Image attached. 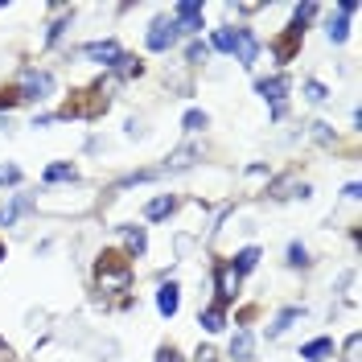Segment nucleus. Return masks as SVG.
<instances>
[{
    "instance_id": "obj_10",
    "label": "nucleus",
    "mask_w": 362,
    "mask_h": 362,
    "mask_svg": "<svg viewBox=\"0 0 362 362\" xmlns=\"http://www.w3.org/2000/svg\"><path fill=\"white\" fill-rule=\"evenodd\" d=\"M21 210H29V198H25V194H17L13 202H8L4 210H0V226H13V223H17V214H21Z\"/></svg>"
},
{
    "instance_id": "obj_5",
    "label": "nucleus",
    "mask_w": 362,
    "mask_h": 362,
    "mask_svg": "<svg viewBox=\"0 0 362 362\" xmlns=\"http://www.w3.org/2000/svg\"><path fill=\"white\" fill-rule=\"evenodd\" d=\"M49 87H54V78H49V74H37V70H29V74H25L21 99H45V95H49Z\"/></svg>"
},
{
    "instance_id": "obj_17",
    "label": "nucleus",
    "mask_w": 362,
    "mask_h": 362,
    "mask_svg": "<svg viewBox=\"0 0 362 362\" xmlns=\"http://www.w3.org/2000/svg\"><path fill=\"white\" fill-rule=\"evenodd\" d=\"M124 239H128V247H132L136 255L148 247V239H144V230H140V226H124Z\"/></svg>"
},
{
    "instance_id": "obj_4",
    "label": "nucleus",
    "mask_w": 362,
    "mask_h": 362,
    "mask_svg": "<svg viewBox=\"0 0 362 362\" xmlns=\"http://www.w3.org/2000/svg\"><path fill=\"white\" fill-rule=\"evenodd\" d=\"M255 90L268 99V103H272V115L280 119V115H284V90H288V78H280V74H276V78H264Z\"/></svg>"
},
{
    "instance_id": "obj_24",
    "label": "nucleus",
    "mask_w": 362,
    "mask_h": 362,
    "mask_svg": "<svg viewBox=\"0 0 362 362\" xmlns=\"http://www.w3.org/2000/svg\"><path fill=\"white\" fill-rule=\"evenodd\" d=\"M21 181V169L17 165H0V185H17Z\"/></svg>"
},
{
    "instance_id": "obj_15",
    "label": "nucleus",
    "mask_w": 362,
    "mask_h": 362,
    "mask_svg": "<svg viewBox=\"0 0 362 362\" xmlns=\"http://www.w3.org/2000/svg\"><path fill=\"white\" fill-rule=\"evenodd\" d=\"M329 350H334V341H329V338H317V341H309V346L300 350V358L317 362V358H321V354H329Z\"/></svg>"
},
{
    "instance_id": "obj_32",
    "label": "nucleus",
    "mask_w": 362,
    "mask_h": 362,
    "mask_svg": "<svg viewBox=\"0 0 362 362\" xmlns=\"http://www.w3.org/2000/svg\"><path fill=\"white\" fill-rule=\"evenodd\" d=\"M0 362H4V358H0Z\"/></svg>"
},
{
    "instance_id": "obj_7",
    "label": "nucleus",
    "mask_w": 362,
    "mask_h": 362,
    "mask_svg": "<svg viewBox=\"0 0 362 362\" xmlns=\"http://www.w3.org/2000/svg\"><path fill=\"white\" fill-rule=\"evenodd\" d=\"M214 284H218V296L223 300H235V293H239V272L230 268V264H223V268L214 272Z\"/></svg>"
},
{
    "instance_id": "obj_1",
    "label": "nucleus",
    "mask_w": 362,
    "mask_h": 362,
    "mask_svg": "<svg viewBox=\"0 0 362 362\" xmlns=\"http://www.w3.org/2000/svg\"><path fill=\"white\" fill-rule=\"evenodd\" d=\"M128 280H132L128 264L119 255H103V264H99V288L103 293H128Z\"/></svg>"
},
{
    "instance_id": "obj_2",
    "label": "nucleus",
    "mask_w": 362,
    "mask_h": 362,
    "mask_svg": "<svg viewBox=\"0 0 362 362\" xmlns=\"http://www.w3.org/2000/svg\"><path fill=\"white\" fill-rule=\"evenodd\" d=\"M230 54L239 58V66H255V58H259L255 33H251V29H235V49H230Z\"/></svg>"
},
{
    "instance_id": "obj_28",
    "label": "nucleus",
    "mask_w": 362,
    "mask_h": 362,
    "mask_svg": "<svg viewBox=\"0 0 362 362\" xmlns=\"http://www.w3.org/2000/svg\"><path fill=\"white\" fill-rule=\"evenodd\" d=\"M354 354H358V334L346 341V362H354Z\"/></svg>"
},
{
    "instance_id": "obj_26",
    "label": "nucleus",
    "mask_w": 362,
    "mask_h": 362,
    "mask_svg": "<svg viewBox=\"0 0 362 362\" xmlns=\"http://www.w3.org/2000/svg\"><path fill=\"white\" fill-rule=\"evenodd\" d=\"M206 54H210V45H206V42H194V45H189V62H202Z\"/></svg>"
},
{
    "instance_id": "obj_20",
    "label": "nucleus",
    "mask_w": 362,
    "mask_h": 362,
    "mask_svg": "<svg viewBox=\"0 0 362 362\" xmlns=\"http://www.w3.org/2000/svg\"><path fill=\"white\" fill-rule=\"evenodd\" d=\"M214 49L230 54V49H235V29H218V33H214Z\"/></svg>"
},
{
    "instance_id": "obj_30",
    "label": "nucleus",
    "mask_w": 362,
    "mask_h": 362,
    "mask_svg": "<svg viewBox=\"0 0 362 362\" xmlns=\"http://www.w3.org/2000/svg\"><path fill=\"white\" fill-rule=\"evenodd\" d=\"M160 362H181V358L173 354V350H165V354H160Z\"/></svg>"
},
{
    "instance_id": "obj_21",
    "label": "nucleus",
    "mask_w": 362,
    "mask_h": 362,
    "mask_svg": "<svg viewBox=\"0 0 362 362\" xmlns=\"http://www.w3.org/2000/svg\"><path fill=\"white\" fill-rule=\"evenodd\" d=\"M194 157H198L194 148H181V153H173V160H169V169H189V165H194Z\"/></svg>"
},
{
    "instance_id": "obj_31",
    "label": "nucleus",
    "mask_w": 362,
    "mask_h": 362,
    "mask_svg": "<svg viewBox=\"0 0 362 362\" xmlns=\"http://www.w3.org/2000/svg\"><path fill=\"white\" fill-rule=\"evenodd\" d=\"M0 259H4V247H0Z\"/></svg>"
},
{
    "instance_id": "obj_8",
    "label": "nucleus",
    "mask_w": 362,
    "mask_h": 362,
    "mask_svg": "<svg viewBox=\"0 0 362 362\" xmlns=\"http://www.w3.org/2000/svg\"><path fill=\"white\" fill-rule=\"evenodd\" d=\"M177 21H181V29L198 33V29H202V4H194V0H181V4H177Z\"/></svg>"
},
{
    "instance_id": "obj_16",
    "label": "nucleus",
    "mask_w": 362,
    "mask_h": 362,
    "mask_svg": "<svg viewBox=\"0 0 362 362\" xmlns=\"http://www.w3.org/2000/svg\"><path fill=\"white\" fill-rule=\"evenodd\" d=\"M45 181H74V165H66V160L49 165V169H45Z\"/></svg>"
},
{
    "instance_id": "obj_3",
    "label": "nucleus",
    "mask_w": 362,
    "mask_h": 362,
    "mask_svg": "<svg viewBox=\"0 0 362 362\" xmlns=\"http://www.w3.org/2000/svg\"><path fill=\"white\" fill-rule=\"evenodd\" d=\"M177 33H181V25L177 21H165V17H160V21H153V29H148V49H169V45L177 42Z\"/></svg>"
},
{
    "instance_id": "obj_9",
    "label": "nucleus",
    "mask_w": 362,
    "mask_h": 362,
    "mask_svg": "<svg viewBox=\"0 0 362 362\" xmlns=\"http://www.w3.org/2000/svg\"><path fill=\"white\" fill-rule=\"evenodd\" d=\"M177 305H181L177 284H160V293H157V309H160L165 317H173V313H177Z\"/></svg>"
},
{
    "instance_id": "obj_14",
    "label": "nucleus",
    "mask_w": 362,
    "mask_h": 362,
    "mask_svg": "<svg viewBox=\"0 0 362 362\" xmlns=\"http://www.w3.org/2000/svg\"><path fill=\"white\" fill-rule=\"evenodd\" d=\"M202 325L210 329V334H218V329L226 325V313H223V305H210V309L202 313Z\"/></svg>"
},
{
    "instance_id": "obj_22",
    "label": "nucleus",
    "mask_w": 362,
    "mask_h": 362,
    "mask_svg": "<svg viewBox=\"0 0 362 362\" xmlns=\"http://www.w3.org/2000/svg\"><path fill=\"white\" fill-rule=\"evenodd\" d=\"M346 33H350V25H346V17H338V21H329V42H346Z\"/></svg>"
},
{
    "instance_id": "obj_18",
    "label": "nucleus",
    "mask_w": 362,
    "mask_h": 362,
    "mask_svg": "<svg viewBox=\"0 0 362 362\" xmlns=\"http://www.w3.org/2000/svg\"><path fill=\"white\" fill-rule=\"evenodd\" d=\"M296 317H300V309H284V313L276 317V325H272V338H280V334H284V329L293 325Z\"/></svg>"
},
{
    "instance_id": "obj_27",
    "label": "nucleus",
    "mask_w": 362,
    "mask_h": 362,
    "mask_svg": "<svg viewBox=\"0 0 362 362\" xmlns=\"http://www.w3.org/2000/svg\"><path fill=\"white\" fill-rule=\"evenodd\" d=\"M305 90H309V99H317V103L325 99V87H321V83H305Z\"/></svg>"
},
{
    "instance_id": "obj_19",
    "label": "nucleus",
    "mask_w": 362,
    "mask_h": 362,
    "mask_svg": "<svg viewBox=\"0 0 362 362\" xmlns=\"http://www.w3.org/2000/svg\"><path fill=\"white\" fill-rule=\"evenodd\" d=\"M206 124H210V115L206 112H185V132H202Z\"/></svg>"
},
{
    "instance_id": "obj_12",
    "label": "nucleus",
    "mask_w": 362,
    "mask_h": 362,
    "mask_svg": "<svg viewBox=\"0 0 362 362\" xmlns=\"http://www.w3.org/2000/svg\"><path fill=\"white\" fill-rule=\"evenodd\" d=\"M255 264H259V247H243L235 259H230V268L239 272V276H243V272H251Z\"/></svg>"
},
{
    "instance_id": "obj_25",
    "label": "nucleus",
    "mask_w": 362,
    "mask_h": 362,
    "mask_svg": "<svg viewBox=\"0 0 362 362\" xmlns=\"http://www.w3.org/2000/svg\"><path fill=\"white\" fill-rule=\"evenodd\" d=\"M288 264H309V251L300 247V243H293L288 247Z\"/></svg>"
},
{
    "instance_id": "obj_13",
    "label": "nucleus",
    "mask_w": 362,
    "mask_h": 362,
    "mask_svg": "<svg viewBox=\"0 0 362 362\" xmlns=\"http://www.w3.org/2000/svg\"><path fill=\"white\" fill-rule=\"evenodd\" d=\"M169 210H173V198H169V194H160V198H153V202L144 206V218H153V223H157V218H165Z\"/></svg>"
},
{
    "instance_id": "obj_6",
    "label": "nucleus",
    "mask_w": 362,
    "mask_h": 362,
    "mask_svg": "<svg viewBox=\"0 0 362 362\" xmlns=\"http://www.w3.org/2000/svg\"><path fill=\"white\" fill-rule=\"evenodd\" d=\"M83 54H87V58H95V62H103V66H115V62L124 58L115 42H90L87 49H83Z\"/></svg>"
},
{
    "instance_id": "obj_23",
    "label": "nucleus",
    "mask_w": 362,
    "mask_h": 362,
    "mask_svg": "<svg viewBox=\"0 0 362 362\" xmlns=\"http://www.w3.org/2000/svg\"><path fill=\"white\" fill-rule=\"evenodd\" d=\"M115 70H119L124 78H132V74H140V62H136V58H128V54H124V58L115 62Z\"/></svg>"
},
{
    "instance_id": "obj_11",
    "label": "nucleus",
    "mask_w": 362,
    "mask_h": 362,
    "mask_svg": "<svg viewBox=\"0 0 362 362\" xmlns=\"http://www.w3.org/2000/svg\"><path fill=\"white\" fill-rule=\"evenodd\" d=\"M230 358H239V362L251 358V334H247V329H239V334L230 338Z\"/></svg>"
},
{
    "instance_id": "obj_29",
    "label": "nucleus",
    "mask_w": 362,
    "mask_h": 362,
    "mask_svg": "<svg viewBox=\"0 0 362 362\" xmlns=\"http://www.w3.org/2000/svg\"><path fill=\"white\" fill-rule=\"evenodd\" d=\"M194 362H214V350H198V354H194Z\"/></svg>"
}]
</instances>
